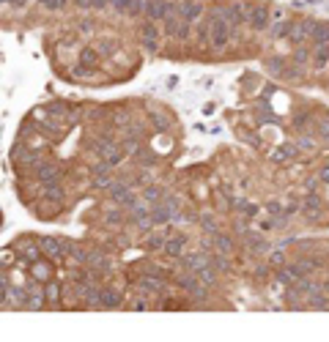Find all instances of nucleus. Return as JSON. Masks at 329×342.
I'll return each instance as SVG.
<instances>
[{"label":"nucleus","instance_id":"38","mask_svg":"<svg viewBox=\"0 0 329 342\" xmlns=\"http://www.w3.org/2000/svg\"><path fill=\"white\" fill-rule=\"evenodd\" d=\"M110 9L118 11V14H129L132 9V0H110Z\"/></svg>","mask_w":329,"mask_h":342},{"label":"nucleus","instance_id":"5","mask_svg":"<svg viewBox=\"0 0 329 342\" xmlns=\"http://www.w3.org/2000/svg\"><path fill=\"white\" fill-rule=\"evenodd\" d=\"M107 194H110V200H113L115 206H123V208H129L132 203L137 200L135 186H132L129 181H115V184L107 189Z\"/></svg>","mask_w":329,"mask_h":342},{"label":"nucleus","instance_id":"18","mask_svg":"<svg viewBox=\"0 0 329 342\" xmlns=\"http://www.w3.org/2000/svg\"><path fill=\"white\" fill-rule=\"evenodd\" d=\"M316 33V25L313 22H299V25H294L291 27V33H288V39L294 41V44H305L310 36Z\"/></svg>","mask_w":329,"mask_h":342},{"label":"nucleus","instance_id":"11","mask_svg":"<svg viewBox=\"0 0 329 342\" xmlns=\"http://www.w3.org/2000/svg\"><path fill=\"white\" fill-rule=\"evenodd\" d=\"M175 214H179V211H175L167 200H159V203H154V206H151V219H154V224H170L175 219Z\"/></svg>","mask_w":329,"mask_h":342},{"label":"nucleus","instance_id":"46","mask_svg":"<svg viewBox=\"0 0 329 342\" xmlns=\"http://www.w3.org/2000/svg\"><path fill=\"white\" fill-rule=\"evenodd\" d=\"M71 3H74L77 9H91V0H71Z\"/></svg>","mask_w":329,"mask_h":342},{"label":"nucleus","instance_id":"47","mask_svg":"<svg viewBox=\"0 0 329 342\" xmlns=\"http://www.w3.org/2000/svg\"><path fill=\"white\" fill-rule=\"evenodd\" d=\"M324 293H326V296H329V279H326V282H324Z\"/></svg>","mask_w":329,"mask_h":342},{"label":"nucleus","instance_id":"41","mask_svg":"<svg viewBox=\"0 0 329 342\" xmlns=\"http://www.w3.org/2000/svg\"><path fill=\"white\" fill-rule=\"evenodd\" d=\"M80 58H83V63H85V66H91V63H96V61H99V58H96V52H91V49H83V55H80Z\"/></svg>","mask_w":329,"mask_h":342},{"label":"nucleus","instance_id":"30","mask_svg":"<svg viewBox=\"0 0 329 342\" xmlns=\"http://www.w3.org/2000/svg\"><path fill=\"white\" fill-rule=\"evenodd\" d=\"M44 293H47V301H49V304H55L58 298H61V285L49 279V282H47V288H44Z\"/></svg>","mask_w":329,"mask_h":342},{"label":"nucleus","instance_id":"33","mask_svg":"<svg viewBox=\"0 0 329 342\" xmlns=\"http://www.w3.org/2000/svg\"><path fill=\"white\" fill-rule=\"evenodd\" d=\"M296 145H299V151H316L318 148V142L313 140V137H307V134H299L296 137Z\"/></svg>","mask_w":329,"mask_h":342},{"label":"nucleus","instance_id":"26","mask_svg":"<svg viewBox=\"0 0 329 342\" xmlns=\"http://www.w3.org/2000/svg\"><path fill=\"white\" fill-rule=\"evenodd\" d=\"M140 197L145 200V203H159V200H165V189H159V186H151V184H145L143 186V192H140Z\"/></svg>","mask_w":329,"mask_h":342},{"label":"nucleus","instance_id":"24","mask_svg":"<svg viewBox=\"0 0 329 342\" xmlns=\"http://www.w3.org/2000/svg\"><path fill=\"white\" fill-rule=\"evenodd\" d=\"M184 249H187V238H184V236L167 238V244H165V254H170V258H184Z\"/></svg>","mask_w":329,"mask_h":342},{"label":"nucleus","instance_id":"22","mask_svg":"<svg viewBox=\"0 0 329 342\" xmlns=\"http://www.w3.org/2000/svg\"><path fill=\"white\" fill-rule=\"evenodd\" d=\"M321 211H324V203H321V197H316V194H310V197L305 200V206H302V214L307 216V219H313V222L321 216Z\"/></svg>","mask_w":329,"mask_h":342},{"label":"nucleus","instance_id":"28","mask_svg":"<svg viewBox=\"0 0 329 342\" xmlns=\"http://www.w3.org/2000/svg\"><path fill=\"white\" fill-rule=\"evenodd\" d=\"M211 244H214L219 252H225V254H231V252H233V238L222 236V233H217V236H211Z\"/></svg>","mask_w":329,"mask_h":342},{"label":"nucleus","instance_id":"44","mask_svg":"<svg viewBox=\"0 0 329 342\" xmlns=\"http://www.w3.org/2000/svg\"><path fill=\"white\" fill-rule=\"evenodd\" d=\"M307 58H310L307 49H296V63H307Z\"/></svg>","mask_w":329,"mask_h":342},{"label":"nucleus","instance_id":"40","mask_svg":"<svg viewBox=\"0 0 329 342\" xmlns=\"http://www.w3.org/2000/svg\"><path fill=\"white\" fill-rule=\"evenodd\" d=\"M151 123H154V129H157V132H165L167 123H170V121H167L162 112H157V115H151Z\"/></svg>","mask_w":329,"mask_h":342},{"label":"nucleus","instance_id":"14","mask_svg":"<svg viewBox=\"0 0 329 342\" xmlns=\"http://www.w3.org/2000/svg\"><path fill=\"white\" fill-rule=\"evenodd\" d=\"M41 241L39 238H19L17 241V252H19V258H25V260H39L41 258Z\"/></svg>","mask_w":329,"mask_h":342},{"label":"nucleus","instance_id":"36","mask_svg":"<svg viewBox=\"0 0 329 342\" xmlns=\"http://www.w3.org/2000/svg\"><path fill=\"white\" fill-rule=\"evenodd\" d=\"M316 132H318V137H324V140L329 142V115L316 121Z\"/></svg>","mask_w":329,"mask_h":342},{"label":"nucleus","instance_id":"9","mask_svg":"<svg viewBox=\"0 0 329 342\" xmlns=\"http://www.w3.org/2000/svg\"><path fill=\"white\" fill-rule=\"evenodd\" d=\"M33 178L39 181V184H53V181H61V167H58L55 162H49V159H41V162L33 167Z\"/></svg>","mask_w":329,"mask_h":342},{"label":"nucleus","instance_id":"17","mask_svg":"<svg viewBox=\"0 0 329 342\" xmlns=\"http://www.w3.org/2000/svg\"><path fill=\"white\" fill-rule=\"evenodd\" d=\"M296 156H299V145L296 142H283L280 148L272 151V162H277V164H285V162H291V159H296Z\"/></svg>","mask_w":329,"mask_h":342},{"label":"nucleus","instance_id":"1","mask_svg":"<svg viewBox=\"0 0 329 342\" xmlns=\"http://www.w3.org/2000/svg\"><path fill=\"white\" fill-rule=\"evenodd\" d=\"M162 22H165V36H167V39H173V41H187L189 36H192V22L181 17L179 9H173Z\"/></svg>","mask_w":329,"mask_h":342},{"label":"nucleus","instance_id":"3","mask_svg":"<svg viewBox=\"0 0 329 342\" xmlns=\"http://www.w3.org/2000/svg\"><path fill=\"white\" fill-rule=\"evenodd\" d=\"M41 252L47 254L53 263H66L69 260V241L66 238H53V236H41Z\"/></svg>","mask_w":329,"mask_h":342},{"label":"nucleus","instance_id":"32","mask_svg":"<svg viewBox=\"0 0 329 342\" xmlns=\"http://www.w3.org/2000/svg\"><path fill=\"white\" fill-rule=\"evenodd\" d=\"M211 260H214V268H217V271H231V258H228V254H225V252L214 254V258H211Z\"/></svg>","mask_w":329,"mask_h":342},{"label":"nucleus","instance_id":"23","mask_svg":"<svg viewBox=\"0 0 329 342\" xmlns=\"http://www.w3.org/2000/svg\"><path fill=\"white\" fill-rule=\"evenodd\" d=\"M102 307L105 309L121 307V290L118 288H102Z\"/></svg>","mask_w":329,"mask_h":342},{"label":"nucleus","instance_id":"34","mask_svg":"<svg viewBox=\"0 0 329 342\" xmlns=\"http://www.w3.org/2000/svg\"><path fill=\"white\" fill-rule=\"evenodd\" d=\"M236 208H239V211H241V214H244V216H250V219H252V216H258V206H255V203L239 200V203H236Z\"/></svg>","mask_w":329,"mask_h":342},{"label":"nucleus","instance_id":"12","mask_svg":"<svg viewBox=\"0 0 329 342\" xmlns=\"http://www.w3.org/2000/svg\"><path fill=\"white\" fill-rule=\"evenodd\" d=\"M173 9H175V6H170L167 0H145V19L162 22V19H165Z\"/></svg>","mask_w":329,"mask_h":342},{"label":"nucleus","instance_id":"21","mask_svg":"<svg viewBox=\"0 0 329 342\" xmlns=\"http://www.w3.org/2000/svg\"><path fill=\"white\" fill-rule=\"evenodd\" d=\"M181 263H184V268H189V271H197V268L209 266L211 258H209L206 252H192V254H184V258H181Z\"/></svg>","mask_w":329,"mask_h":342},{"label":"nucleus","instance_id":"20","mask_svg":"<svg viewBox=\"0 0 329 342\" xmlns=\"http://www.w3.org/2000/svg\"><path fill=\"white\" fill-rule=\"evenodd\" d=\"M36 285H39V282H36ZM36 285L28 288V309H36V312H39V309L47 307L49 301H47V293H44L41 288H36Z\"/></svg>","mask_w":329,"mask_h":342},{"label":"nucleus","instance_id":"6","mask_svg":"<svg viewBox=\"0 0 329 342\" xmlns=\"http://www.w3.org/2000/svg\"><path fill=\"white\" fill-rule=\"evenodd\" d=\"M9 159L11 162H17V164H31V167H36L41 162L39 159V154H36V148L33 145H28V142H14L11 145V151H9Z\"/></svg>","mask_w":329,"mask_h":342},{"label":"nucleus","instance_id":"27","mask_svg":"<svg viewBox=\"0 0 329 342\" xmlns=\"http://www.w3.org/2000/svg\"><path fill=\"white\" fill-rule=\"evenodd\" d=\"M197 276H200V282H203V285H217V271H214V260H211V263L209 266H203V268H197V271H195Z\"/></svg>","mask_w":329,"mask_h":342},{"label":"nucleus","instance_id":"13","mask_svg":"<svg viewBox=\"0 0 329 342\" xmlns=\"http://www.w3.org/2000/svg\"><path fill=\"white\" fill-rule=\"evenodd\" d=\"M41 197H44V203H49V206H63L66 192H63L61 181H53V184H41Z\"/></svg>","mask_w":329,"mask_h":342},{"label":"nucleus","instance_id":"25","mask_svg":"<svg viewBox=\"0 0 329 342\" xmlns=\"http://www.w3.org/2000/svg\"><path fill=\"white\" fill-rule=\"evenodd\" d=\"M307 307H310V309H329V298L324 296V290H313V293H307Z\"/></svg>","mask_w":329,"mask_h":342},{"label":"nucleus","instance_id":"2","mask_svg":"<svg viewBox=\"0 0 329 342\" xmlns=\"http://www.w3.org/2000/svg\"><path fill=\"white\" fill-rule=\"evenodd\" d=\"M211 17V36H209V47L211 49H225L231 44V33H233V25L225 22L222 17H214V14H209Z\"/></svg>","mask_w":329,"mask_h":342},{"label":"nucleus","instance_id":"16","mask_svg":"<svg viewBox=\"0 0 329 342\" xmlns=\"http://www.w3.org/2000/svg\"><path fill=\"white\" fill-rule=\"evenodd\" d=\"M175 9H179V14L184 19H189V22H197V19L203 17V14H206V6H200V3H195V0H184V3H179L175 6Z\"/></svg>","mask_w":329,"mask_h":342},{"label":"nucleus","instance_id":"31","mask_svg":"<svg viewBox=\"0 0 329 342\" xmlns=\"http://www.w3.org/2000/svg\"><path fill=\"white\" fill-rule=\"evenodd\" d=\"M121 208H123V206H118V208H107V211H105V222H107V224H121V222H123Z\"/></svg>","mask_w":329,"mask_h":342},{"label":"nucleus","instance_id":"8","mask_svg":"<svg viewBox=\"0 0 329 342\" xmlns=\"http://www.w3.org/2000/svg\"><path fill=\"white\" fill-rule=\"evenodd\" d=\"M55 263L49 258H39V260H33L31 266H28V274H31V279L33 282H39V285H47L49 279L55 276Z\"/></svg>","mask_w":329,"mask_h":342},{"label":"nucleus","instance_id":"39","mask_svg":"<svg viewBox=\"0 0 329 342\" xmlns=\"http://www.w3.org/2000/svg\"><path fill=\"white\" fill-rule=\"evenodd\" d=\"M39 6H44V9H49V11H58V9H63L69 0H36Z\"/></svg>","mask_w":329,"mask_h":342},{"label":"nucleus","instance_id":"10","mask_svg":"<svg viewBox=\"0 0 329 342\" xmlns=\"http://www.w3.org/2000/svg\"><path fill=\"white\" fill-rule=\"evenodd\" d=\"M159 27L154 19H145L143 27H140V41H143V49H148V52H157L159 49Z\"/></svg>","mask_w":329,"mask_h":342},{"label":"nucleus","instance_id":"35","mask_svg":"<svg viewBox=\"0 0 329 342\" xmlns=\"http://www.w3.org/2000/svg\"><path fill=\"white\" fill-rule=\"evenodd\" d=\"M197 222H200V227H203V233H209V236H217V222L214 219H211V216H206V214H203L200 216V219H197Z\"/></svg>","mask_w":329,"mask_h":342},{"label":"nucleus","instance_id":"29","mask_svg":"<svg viewBox=\"0 0 329 342\" xmlns=\"http://www.w3.org/2000/svg\"><path fill=\"white\" fill-rule=\"evenodd\" d=\"M91 184H93V189H105V192H107L115 181L110 178V173H105V176H91Z\"/></svg>","mask_w":329,"mask_h":342},{"label":"nucleus","instance_id":"4","mask_svg":"<svg viewBox=\"0 0 329 342\" xmlns=\"http://www.w3.org/2000/svg\"><path fill=\"white\" fill-rule=\"evenodd\" d=\"M214 17H222L225 22H231L233 27L244 25L247 22V6L241 3H228V6H217V9H211Z\"/></svg>","mask_w":329,"mask_h":342},{"label":"nucleus","instance_id":"45","mask_svg":"<svg viewBox=\"0 0 329 342\" xmlns=\"http://www.w3.org/2000/svg\"><path fill=\"white\" fill-rule=\"evenodd\" d=\"M307 123H310V118H307V115H299V118L294 121V126H296V129H305Z\"/></svg>","mask_w":329,"mask_h":342},{"label":"nucleus","instance_id":"15","mask_svg":"<svg viewBox=\"0 0 329 342\" xmlns=\"http://www.w3.org/2000/svg\"><path fill=\"white\" fill-rule=\"evenodd\" d=\"M165 244H167V227L165 230H148L140 246L148 252H157V249H165Z\"/></svg>","mask_w":329,"mask_h":342},{"label":"nucleus","instance_id":"43","mask_svg":"<svg viewBox=\"0 0 329 342\" xmlns=\"http://www.w3.org/2000/svg\"><path fill=\"white\" fill-rule=\"evenodd\" d=\"M318 178H321V184H329V162L318 170Z\"/></svg>","mask_w":329,"mask_h":342},{"label":"nucleus","instance_id":"42","mask_svg":"<svg viewBox=\"0 0 329 342\" xmlns=\"http://www.w3.org/2000/svg\"><path fill=\"white\" fill-rule=\"evenodd\" d=\"M129 307L135 309V312H145V309H148V301H145V298H135V301H132Z\"/></svg>","mask_w":329,"mask_h":342},{"label":"nucleus","instance_id":"19","mask_svg":"<svg viewBox=\"0 0 329 342\" xmlns=\"http://www.w3.org/2000/svg\"><path fill=\"white\" fill-rule=\"evenodd\" d=\"M137 288H140V293H159V290H165V282L157 274H143L137 279Z\"/></svg>","mask_w":329,"mask_h":342},{"label":"nucleus","instance_id":"7","mask_svg":"<svg viewBox=\"0 0 329 342\" xmlns=\"http://www.w3.org/2000/svg\"><path fill=\"white\" fill-rule=\"evenodd\" d=\"M247 25L252 31H266L272 25V9L269 6H247Z\"/></svg>","mask_w":329,"mask_h":342},{"label":"nucleus","instance_id":"37","mask_svg":"<svg viewBox=\"0 0 329 342\" xmlns=\"http://www.w3.org/2000/svg\"><path fill=\"white\" fill-rule=\"evenodd\" d=\"M269 266H272V268H283L285 266V252L283 249H274L272 254H269Z\"/></svg>","mask_w":329,"mask_h":342}]
</instances>
